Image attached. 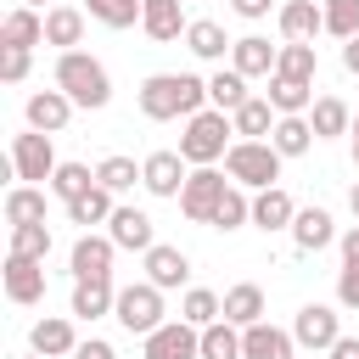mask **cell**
Instances as JSON below:
<instances>
[{
  "mask_svg": "<svg viewBox=\"0 0 359 359\" xmlns=\"http://www.w3.org/2000/svg\"><path fill=\"white\" fill-rule=\"evenodd\" d=\"M202 101H208V84H202L196 73H151V79L140 84V112H146L151 123H163V118H191V112H202Z\"/></svg>",
  "mask_w": 359,
  "mask_h": 359,
  "instance_id": "6da1fadb",
  "label": "cell"
},
{
  "mask_svg": "<svg viewBox=\"0 0 359 359\" xmlns=\"http://www.w3.org/2000/svg\"><path fill=\"white\" fill-rule=\"evenodd\" d=\"M56 90H67L73 107H90V112L112 101L107 67H101L95 56H84V50H62V56H56Z\"/></svg>",
  "mask_w": 359,
  "mask_h": 359,
  "instance_id": "7a4b0ae2",
  "label": "cell"
},
{
  "mask_svg": "<svg viewBox=\"0 0 359 359\" xmlns=\"http://www.w3.org/2000/svg\"><path fill=\"white\" fill-rule=\"evenodd\" d=\"M224 135H236V123L219 112V107H208V112H191V123H185V135H180V157L185 163H196V168H208V163H219L230 146H224Z\"/></svg>",
  "mask_w": 359,
  "mask_h": 359,
  "instance_id": "3957f363",
  "label": "cell"
},
{
  "mask_svg": "<svg viewBox=\"0 0 359 359\" xmlns=\"http://www.w3.org/2000/svg\"><path fill=\"white\" fill-rule=\"evenodd\" d=\"M224 174H230L236 185H252V191L275 185V180H280V151H275V140H230Z\"/></svg>",
  "mask_w": 359,
  "mask_h": 359,
  "instance_id": "277c9868",
  "label": "cell"
},
{
  "mask_svg": "<svg viewBox=\"0 0 359 359\" xmlns=\"http://www.w3.org/2000/svg\"><path fill=\"white\" fill-rule=\"evenodd\" d=\"M112 314H118V325H123V331L151 337V331L163 325V286H151V280L123 286V292H118V303H112Z\"/></svg>",
  "mask_w": 359,
  "mask_h": 359,
  "instance_id": "5b68a950",
  "label": "cell"
},
{
  "mask_svg": "<svg viewBox=\"0 0 359 359\" xmlns=\"http://www.w3.org/2000/svg\"><path fill=\"white\" fill-rule=\"evenodd\" d=\"M11 168H17V180H28V185H45V180L56 174L50 135H45V129H28V135H17V140H11Z\"/></svg>",
  "mask_w": 359,
  "mask_h": 359,
  "instance_id": "8992f818",
  "label": "cell"
},
{
  "mask_svg": "<svg viewBox=\"0 0 359 359\" xmlns=\"http://www.w3.org/2000/svg\"><path fill=\"white\" fill-rule=\"evenodd\" d=\"M224 191H230V185H224V174L208 163V168H196V174L185 180V191H180V213H185V219H196V224H213V208L224 202Z\"/></svg>",
  "mask_w": 359,
  "mask_h": 359,
  "instance_id": "52a82bcc",
  "label": "cell"
},
{
  "mask_svg": "<svg viewBox=\"0 0 359 359\" xmlns=\"http://www.w3.org/2000/svg\"><path fill=\"white\" fill-rule=\"evenodd\" d=\"M202 353V331L191 320H163L146 337V359H196Z\"/></svg>",
  "mask_w": 359,
  "mask_h": 359,
  "instance_id": "ba28073f",
  "label": "cell"
},
{
  "mask_svg": "<svg viewBox=\"0 0 359 359\" xmlns=\"http://www.w3.org/2000/svg\"><path fill=\"white\" fill-rule=\"evenodd\" d=\"M112 252H118V241L112 236H79L73 241V280H112Z\"/></svg>",
  "mask_w": 359,
  "mask_h": 359,
  "instance_id": "9c48e42d",
  "label": "cell"
},
{
  "mask_svg": "<svg viewBox=\"0 0 359 359\" xmlns=\"http://www.w3.org/2000/svg\"><path fill=\"white\" fill-rule=\"evenodd\" d=\"M185 157L180 151H151L146 163H140V185L151 191V196H180L185 191Z\"/></svg>",
  "mask_w": 359,
  "mask_h": 359,
  "instance_id": "30bf717a",
  "label": "cell"
},
{
  "mask_svg": "<svg viewBox=\"0 0 359 359\" xmlns=\"http://www.w3.org/2000/svg\"><path fill=\"white\" fill-rule=\"evenodd\" d=\"M28 129H45V135H56V129H67V118H73V95L67 90H39V95H28Z\"/></svg>",
  "mask_w": 359,
  "mask_h": 359,
  "instance_id": "8fae6325",
  "label": "cell"
},
{
  "mask_svg": "<svg viewBox=\"0 0 359 359\" xmlns=\"http://www.w3.org/2000/svg\"><path fill=\"white\" fill-rule=\"evenodd\" d=\"M6 297L11 303H39L45 297V264L39 258H6Z\"/></svg>",
  "mask_w": 359,
  "mask_h": 359,
  "instance_id": "7c38bea8",
  "label": "cell"
},
{
  "mask_svg": "<svg viewBox=\"0 0 359 359\" xmlns=\"http://www.w3.org/2000/svg\"><path fill=\"white\" fill-rule=\"evenodd\" d=\"M292 337H297L303 348H331V342L342 337V325H337V309H325V303H309V309H297V325H292Z\"/></svg>",
  "mask_w": 359,
  "mask_h": 359,
  "instance_id": "4fadbf2b",
  "label": "cell"
},
{
  "mask_svg": "<svg viewBox=\"0 0 359 359\" xmlns=\"http://www.w3.org/2000/svg\"><path fill=\"white\" fill-rule=\"evenodd\" d=\"M292 348H297V337H286V331H275V325H241V359H292Z\"/></svg>",
  "mask_w": 359,
  "mask_h": 359,
  "instance_id": "5bb4252c",
  "label": "cell"
},
{
  "mask_svg": "<svg viewBox=\"0 0 359 359\" xmlns=\"http://www.w3.org/2000/svg\"><path fill=\"white\" fill-rule=\"evenodd\" d=\"M292 219H297V202H292L280 185H264V191L252 196V224H258V230H292Z\"/></svg>",
  "mask_w": 359,
  "mask_h": 359,
  "instance_id": "9a60e30c",
  "label": "cell"
},
{
  "mask_svg": "<svg viewBox=\"0 0 359 359\" xmlns=\"http://www.w3.org/2000/svg\"><path fill=\"white\" fill-rule=\"evenodd\" d=\"M107 224H112L107 236H112L118 247H129V252H151V247H157V241H151V219H146L140 208H112Z\"/></svg>",
  "mask_w": 359,
  "mask_h": 359,
  "instance_id": "2e32d148",
  "label": "cell"
},
{
  "mask_svg": "<svg viewBox=\"0 0 359 359\" xmlns=\"http://www.w3.org/2000/svg\"><path fill=\"white\" fill-rule=\"evenodd\" d=\"M185 0H146V11H140V28L157 39V45H168V39H180L191 22H185V11H180Z\"/></svg>",
  "mask_w": 359,
  "mask_h": 359,
  "instance_id": "e0dca14e",
  "label": "cell"
},
{
  "mask_svg": "<svg viewBox=\"0 0 359 359\" xmlns=\"http://www.w3.org/2000/svg\"><path fill=\"white\" fill-rule=\"evenodd\" d=\"M292 241H297L303 252H320V247H331V241H337V224H331V213H325V208H297V219H292Z\"/></svg>",
  "mask_w": 359,
  "mask_h": 359,
  "instance_id": "ac0fdd59",
  "label": "cell"
},
{
  "mask_svg": "<svg viewBox=\"0 0 359 359\" xmlns=\"http://www.w3.org/2000/svg\"><path fill=\"white\" fill-rule=\"evenodd\" d=\"M146 280L163 286V292H168V286H185V280H191V258H185L180 247H151V252H146Z\"/></svg>",
  "mask_w": 359,
  "mask_h": 359,
  "instance_id": "d6986e66",
  "label": "cell"
},
{
  "mask_svg": "<svg viewBox=\"0 0 359 359\" xmlns=\"http://www.w3.org/2000/svg\"><path fill=\"white\" fill-rule=\"evenodd\" d=\"M275 45L269 39H258V34H247V39H236L230 45V67L236 73H247V79H258V73H275Z\"/></svg>",
  "mask_w": 359,
  "mask_h": 359,
  "instance_id": "ffe728a7",
  "label": "cell"
},
{
  "mask_svg": "<svg viewBox=\"0 0 359 359\" xmlns=\"http://www.w3.org/2000/svg\"><path fill=\"white\" fill-rule=\"evenodd\" d=\"M325 28V6H314V0H286L280 6V34L286 39H314Z\"/></svg>",
  "mask_w": 359,
  "mask_h": 359,
  "instance_id": "44dd1931",
  "label": "cell"
},
{
  "mask_svg": "<svg viewBox=\"0 0 359 359\" xmlns=\"http://www.w3.org/2000/svg\"><path fill=\"white\" fill-rule=\"evenodd\" d=\"M0 45H17V50H28V45H45V17H39L34 6H17V11L0 22Z\"/></svg>",
  "mask_w": 359,
  "mask_h": 359,
  "instance_id": "7402d4cb",
  "label": "cell"
},
{
  "mask_svg": "<svg viewBox=\"0 0 359 359\" xmlns=\"http://www.w3.org/2000/svg\"><path fill=\"white\" fill-rule=\"evenodd\" d=\"M79 39H84V11H73V6H50V11H45V45L73 50Z\"/></svg>",
  "mask_w": 359,
  "mask_h": 359,
  "instance_id": "603a6c76",
  "label": "cell"
},
{
  "mask_svg": "<svg viewBox=\"0 0 359 359\" xmlns=\"http://www.w3.org/2000/svg\"><path fill=\"white\" fill-rule=\"evenodd\" d=\"M269 107H275L280 118H292V112H303V107H314V84H303V79H280V73H269Z\"/></svg>",
  "mask_w": 359,
  "mask_h": 359,
  "instance_id": "cb8c5ba5",
  "label": "cell"
},
{
  "mask_svg": "<svg viewBox=\"0 0 359 359\" xmlns=\"http://www.w3.org/2000/svg\"><path fill=\"white\" fill-rule=\"evenodd\" d=\"M269 112H275L269 101L247 95V101L230 112V123H236V135H241V140H258V135H275V123H280V118H269Z\"/></svg>",
  "mask_w": 359,
  "mask_h": 359,
  "instance_id": "d4e9b609",
  "label": "cell"
},
{
  "mask_svg": "<svg viewBox=\"0 0 359 359\" xmlns=\"http://www.w3.org/2000/svg\"><path fill=\"white\" fill-rule=\"evenodd\" d=\"M269 140H275V151H280V157H303L320 135H314V123H309L303 112H292V118H280V123H275V135H269Z\"/></svg>",
  "mask_w": 359,
  "mask_h": 359,
  "instance_id": "484cf974",
  "label": "cell"
},
{
  "mask_svg": "<svg viewBox=\"0 0 359 359\" xmlns=\"http://www.w3.org/2000/svg\"><path fill=\"white\" fill-rule=\"evenodd\" d=\"M112 303H118L112 280H79L73 286V314L79 320H101V314H112Z\"/></svg>",
  "mask_w": 359,
  "mask_h": 359,
  "instance_id": "4316f807",
  "label": "cell"
},
{
  "mask_svg": "<svg viewBox=\"0 0 359 359\" xmlns=\"http://www.w3.org/2000/svg\"><path fill=\"white\" fill-rule=\"evenodd\" d=\"M224 320H230V325H258V320H264V292H258L252 280L230 286V292H224Z\"/></svg>",
  "mask_w": 359,
  "mask_h": 359,
  "instance_id": "83f0119b",
  "label": "cell"
},
{
  "mask_svg": "<svg viewBox=\"0 0 359 359\" xmlns=\"http://www.w3.org/2000/svg\"><path fill=\"white\" fill-rule=\"evenodd\" d=\"M185 45H191V56H202V62H219L236 39H224V28L219 22H208V17H196L191 28H185Z\"/></svg>",
  "mask_w": 359,
  "mask_h": 359,
  "instance_id": "f1b7e54d",
  "label": "cell"
},
{
  "mask_svg": "<svg viewBox=\"0 0 359 359\" xmlns=\"http://www.w3.org/2000/svg\"><path fill=\"white\" fill-rule=\"evenodd\" d=\"M314 67H320V62H314V45H309V39H286L280 56H275V73H280V79H303V84H314Z\"/></svg>",
  "mask_w": 359,
  "mask_h": 359,
  "instance_id": "f546056e",
  "label": "cell"
},
{
  "mask_svg": "<svg viewBox=\"0 0 359 359\" xmlns=\"http://www.w3.org/2000/svg\"><path fill=\"white\" fill-rule=\"evenodd\" d=\"M67 219H73V224H107V219H112V191L95 180L84 196H73V202H67Z\"/></svg>",
  "mask_w": 359,
  "mask_h": 359,
  "instance_id": "4dcf8cb0",
  "label": "cell"
},
{
  "mask_svg": "<svg viewBox=\"0 0 359 359\" xmlns=\"http://www.w3.org/2000/svg\"><path fill=\"white\" fill-rule=\"evenodd\" d=\"M28 342H34V353H45V359H56V353H73V348H79L67 320H39V325L28 331Z\"/></svg>",
  "mask_w": 359,
  "mask_h": 359,
  "instance_id": "1f68e13d",
  "label": "cell"
},
{
  "mask_svg": "<svg viewBox=\"0 0 359 359\" xmlns=\"http://www.w3.org/2000/svg\"><path fill=\"white\" fill-rule=\"evenodd\" d=\"M208 101H213L219 112H236V107L247 101V73H236V67L224 73V67H219V73L208 79Z\"/></svg>",
  "mask_w": 359,
  "mask_h": 359,
  "instance_id": "d6a6232c",
  "label": "cell"
},
{
  "mask_svg": "<svg viewBox=\"0 0 359 359\" xmlns=\"http://www.w3.org/2000/svg\"><path fill=\"white\" fill-rule=\"evenodd\" d=\"M309 123H314V135H320V140H331V135H348V129H353V118H348V107H342L337 95H320V101H314V112H309Z\"/></svg>",
  "mask_w": 359,
  "mask_h": 359,
  "instance_id": "836d02e7",
  "label": "cell"
},
{
  "mask_svg": "<svg viewBox=\"0 0 359 359\" xmlns=\"http://www.w3.org/2000/svg\"><path fill=\"white\" fill-rule=\"evenodd\" d=\"M34 219H45V191L39 185L6 191V224H34Z\"/></svg>",
  "mask_w": 359,
  "mask_h": 359,
  "instance_id": "e575fe53",
  "label": "cell"
},
{
  "mask_svg": "<svg viewBox=\"0 0 359 359\" xmlns=\"http://www.w3.org/2000/svg\"><path fill=\"white\" fill-rule=\"evenodd\" d=\"M202 359H241V331L230 320L202 325Z\"/></svg>",
  "mask_w": 359,
  "mask_h": 359,
  "instance_id": "d590c367",
  "label": "cell"
},
{
  "mask_svg": "<svg viewBox=\"0 0 359 359\" xmlns=\"http://www.w3.org/2000/svg\"><path fill=\"white\" fill-rule=\"evenodd\" d=\"M11 252L45 264V252H50V230H45V219H34V224H11Z\"/></svg>",
  "mask_w": 359,
  "mask_h": 359,
  "instance_id": "8d00e7d4",
  "label": "cell"
},
{
  "mask_svg": "<svg viewBox=\"0 0 359 359\" xmlns=\"http://www.w3.org/2000/svg\"><path fill=\"white\" fill-rule=\"evenodd\" d=\"M219 314H224V297H213V292H202V286H191V292H185V303H180V320H191L196 331H202V325H213Z\"/></svg>",
  "mask_w": 359,
  "mask_h": 359,
  "instance_id": "74e56055",
  "label": "cell"
},
{
  "mask_svg": "<svg viewBox=\"0 0 359 359\" xmlns=\"http://www.w3.org/2000/svg\"><path fill=\"white\" fill-rule=\"evenodd\" d=\"M95 185V174L84 168V163H56V174H50V191L62 196V202H73V196H84Z\"/></svg>",
  "mask_w": 359,
  "mask_h": 359,
  "instance_id": "f35d334b",
  "label": "cell"
},
{
  "mask_svg": "<svg viewBox=\"0 0 359 359\" xmlns=\"http://www.w3.org/2000/svg\"><path fill=\"white\" fill-rule=\"evenodd\" d=\"M140 11H146V0H90V17L107 28H129V22H140Z\"/></svg>",
  "mask_w": 359,
  "mask_h": 359,
  "instance_id": "ab89813d",
  "label": "cell"
},
{
  "mask_svg": "<svg viewBox=\"0 0 359 359\" xmlns=\"http://www.w3.org/2000/svg\"><path fill=\"white\" fill-rule=\"evenodd\" d=\"M247 219H252V202L241 196V185H230L224 202L213 208V230H236V224H247Z\"/></svg>",
  "mask_w": 359,
  "mask_h": 359,
  "instance_id": "60d3db41",
  "label": "cell"
},
{
  "mask_svg": "<svg viewBox=\"0 0 359 359\" xmlns=\"http://www.w3.org/2000/svg\"><path fill=\"white\" fill-rule=\"evenodd\" d=\"M325 34L353 39L359 34V0H325Z\"/></svg>",
  "mask_w": 359,
  "mask_h": 359,
  "instance_id": "b9f144b4",
  "label": "cell"
},
{
  "mask_svg": "<svg viewBox=\"0 0 359 359\" xmlns=\"http://www.w3.org/2000/svg\"><path fill=\"white\" fill-rule=\"evenodd\" d=\"M95 180H101V185H107V191H129V185H135V180H140V168H135V163H129V157H107V163H101V168H95Z\"/></svg>",
  "mask_w": 359,
  "mask_h": 359,
  "instance_id": "7bdbcfd3",
  "label": "cell"
},
{
  "mask_svg": "<svg viewBox=\"0 0 359 359\" xmlns=\"http://www.w3.org/2000/svg\"><path fill=\"white\" fill-rule=\"evenodd\" d=\"M0 79H6V84H22V79H28V50L6 45V56H0Z\"/></svg>",
  "mask_w": 359,
  "mask_h": 359,
  "instance_id": "ee69618b",
  "label": "cell"
},
{
  "mask_svg": "<svg viewBox=\"0 0 359 359\" xmlns=\"http://www.w3.org/2000/svg\"><path fill=\"white\" fill-rule=\"evenodd\" d=\"M337 303H342V309H359V264H342V280H337Z\"/></svg>",
  "mask_w": 359,
  "mask_h": 359,
  "instance_id": "f6af8a7d",
  "label": "cell"
},
{
  "mask_svg": "<svg viewBox=\"0 0 359 359\" xmlns=\"http://www.w3.org/2000/svg\"><path fill=\"white\" fill-rule=\"evenodd\" d=\"M73 359H118V353H112V342L90 337V342H79V348H73Z\"/></svg>",
  "mask_w": 359,
  "mask_h": 359,
  "instance_id": "bcb514c9",
  "label": "cell"
},
{
  "mask_svg": "<svg viewBox=\"0 0 359 359\" xmlns=\"http://www.w3.org/2000/svg\"><path fill=\"white\" fill-rule=\"evenodd\" d=\"M230 6H236V17H252V22H258V17H269L275 0H230Z\"/></svg>",
  "mask_w": 359,
  "mask_h": 359,
  "instance_id": "7dc6e473",
  "label": "cell"
},
{
  "mask_svg": "<svg viewBox=\"0 0 359 359\" xmlns=\"http://www.w3.org/2000/svg\"><path fill=\"white\" fill-rule=\"evenodd\" d=\"M331 359H359V337H337L331 342Z\"/></svg>",
  "mask_w": 359,
  "mask_h": 359,
  "instance_id": "c3c4849f",
  "label": "cell"
},
{
  "mask_svg": "<svg viewBox=\"0 0 359 359\" xmlns=\"http://www.w3.org/2000/svg\"><path fill=\"white\" fill-rule=\"evenodd\" d=\"M342 264H359V224L342 236Z\"/></svg>",
  "mask_w": 359,
  "mask_h": 359,
  "instance_id": "681fc988",
  "label": "cell"
},
{
  "mask_svg": "<svg viewBox=\"0 0 359 359\" xmlns=\"http://www.w3.org/2000/svg\"><path fill=\"white\" fill-rule=\"evenodd\" d=\"M342 67H348V73H359V34H353V39H342Z\"/></svg>",
  "mask_w": 359,
  "mask_h": 359,
  "instance_id": "f907efd6",
  "label": "cell"
},
{
  "mask_svg": "<svg viewBox=\"0 0 359 359\" xmlns=\"http://www.w3.org/2000/svg\"><path fill=\"white\" fill-rule=\"evenodd\" d=\"M348 208H353V219H359V185H353V191H348Z\"/></svg>",
  "mask_w": 359,
  "mask_h": 359,
  "instance_id": "816d5d0a",
  "label": "cell"
},
{
  "mask_svg": "<svg viewBox=\"0 0 359 359\" xmlns=\"http://www.w3.org/2000/svg\"><path fill=\"white\" fill-rule=\"evenodd\" d=\"M348 135H353V163H359V118H353V129H348Z\"/></svg>",
  "mask_w": 359,
  "mask_h": 359,
  "instance_id": "f5cc1de1",
  "label": "cell"
},
{
  "mask_svg": "<svg viewBox=\"0 0 359 359\" xmlns=\"http://www.w3.org/2000/svg\"><path fill=\"white\" fill-rule=\"evenodd\" d=\"M22 6H45V0H22Z\"/></svg>",
  "mask_w": 359,
  "mask_h": 359,
  "instance_id": "db71d44e",
  "label": "cell"
},
{
  "mask_svg": "<svg viewBox=\"0 0 359 359\" xmlns=\"http://www.w3.org/2000/svg\"><path fill=\"white\" fill-rule=\"evenodd\" d=\"M34 359H45V353H34Z\"/></svg>",
  "mask_w": 359,
  "mask_h": 359,
  "instance_id": "11a10c76",
  "label": "cell"
}]
</instances>
